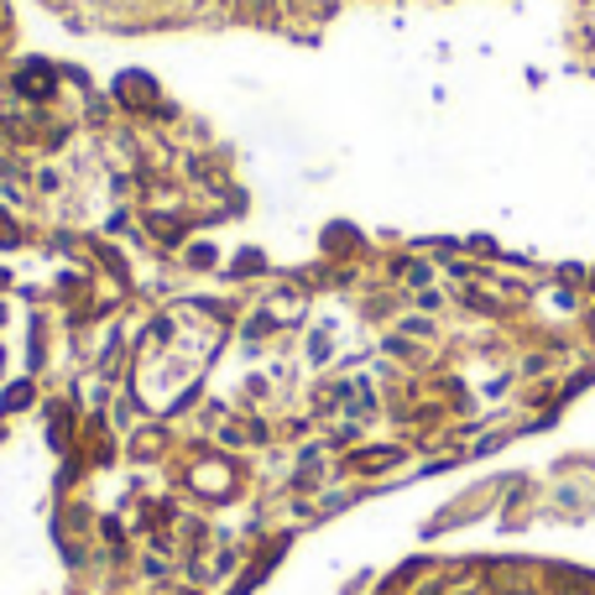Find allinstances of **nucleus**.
Returning <instances> with one entry per match:
<instances>
[]
</instances>
